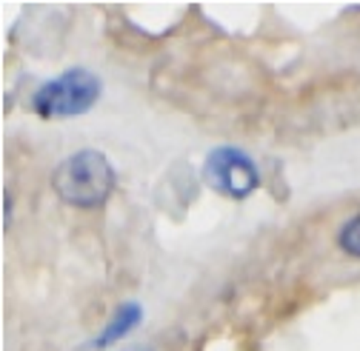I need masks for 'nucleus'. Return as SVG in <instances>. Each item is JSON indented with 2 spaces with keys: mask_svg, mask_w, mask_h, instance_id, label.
I'll list each match as a JSON object with an SVG mask.
<instances>
[{
  "mask_svg": "<svg viewBox=\"0 0 360 351\" xmlns=\"http://www.w3.org/2000/svg\"><path fill=\"white\" fill-rule=\"evenodd\" d=\"M58 197L75 208H98L117 189V171L98 149H80L58 163L52 174Z\"/></svg>",
  "mask_w": 360,
  "mask_h": 351,
  "instance_id": "obj_1",
  "label": "nucleus"
},
{
  "mask_svg": "<svg viewBox=\"0 0 360 351\" xmlns=\"http://www.w3.org/2000/svg\"><path fill=\"white\" fill-rule=\"evenodd\" d=\"M101 89L103 83L92 69L75 66L43 83L32 98V109L43 120H72L98 103Z\"/></svg>",
  "mask_w": 360,
  "mask_h": 351,
  "instance_id": "obj_2",
  "label": "nucleus"
},
{
  "mask_svg": "<svg viewBox=\"0 0 360 351\" xmlns=\"http://www.w3.org/2000/svg\"><path fill=\"white\" fill-rule=\"evenodd\" d=\"M203 178L214 192L232 200H243L260 186V171L255 160L238 146L212 149L203 160Z\"/></svg>",
  "mask_w": 360,
  "mask_h": 351,
  "instance_id": "obj_3",
  "label": "nucleus"
},
{
  "mask_svg": "<svg viewBox=\"0 0 360 351\" xmlns=\"http://www.w3.org/2000/svg\"><path fill=\"white\" fill-rule=\"evenodd\" d=\"M143 323V305L138 303V300H129V303H120L117 309H115V314H112V320L101 329V334L89 343V348L92 351H101V348H106V345H112V343H120L123 337H129V331H134Z\"/></svg>",
  "mask_w": 360,
  "mask_h": 351,
  "instance_id": "obj_4",
  "label": "nucleus"
},
{
  "mask_svg": "<svg viewBox=\"0 0 360 351\" xmlns=\"http://www.w3.org/2000/svg\"><path fill=\"white\" fill-rule=\"evenodd\" d=\"M338 246H340L343 254L360 260V214L349 217V220L340 226V232H338Z\"/></svg>",
  "mask_w": 360,
  "mask_h": 351,
  "instance_id": "obj_5",
  "label": "nucleus"
},
{
  "mask_svg": "<svg viewBox=\"0 0 360 351\" xmlns=\"http://www.w3.org/2000/svg\"><path fill=\"white\" fill-rule=\"evenodd\" d=\"M9 211H12V200L9 194H4V226H9Z\"/></svg>",
  "mask_w": 360,
  "mask_h": 351,
  "instance_id": "obj_6",
  "label": "nucleus"
},
{
  "mask_svg": "<svg viewBox=\"0 0 360 351\" xmlns=\"http://www.w3.org/2000/svg\"><path fill=\"white\" fill-rule=\"evenodd\" d=\"M126 351H152V348H149V345H129Z\"/></svg>",
  "mask_w": 360,
  "mask_h": 351,
  "instance_id": "obj_7",
  "label": "nucleus"
}]
</instances>
